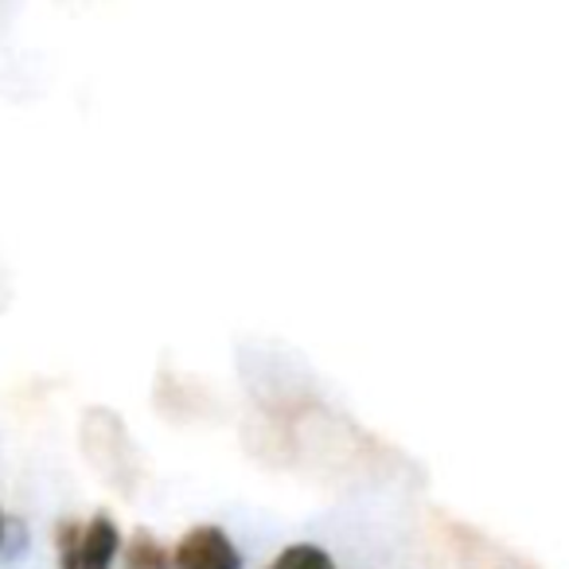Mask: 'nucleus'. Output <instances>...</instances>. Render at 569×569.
<instances>
[{"label": "nucleus", "instance_id": "obj_2", "mask_svg": "<svg viewBox=\"0 0 569 569\" xmlns=\"http://www.w3.org/2000/svg\"><path fill=\"white\" fill-rule=\"evenodd\" d=\"M121 553V530L106 511H98L79 530V569H113Z\"/></svg>", "mask_w": 569, "mask_h": 569}, {"label": "nucleus", "instance_id": "obj_5", "mask_svg": "<svg viewBox=\"0 0 569 569\" xmlns=\"http://www.w3.org/2000/svg\"><path fill=\"white\" fill-rule=\"evenodd\" d=\"M79 530H82V522H59V530H56L59 569H79Z\"/></svg>", "mask_w": 569, "mask_h": 569}, {"label": "nucleus", "instance_id": "obj_4", "mask_svg": "<svg viewBox=\"0 0 569 569\" xmlns=\"http://www.w3.org/2000/svg\"><path fill=\"white\" fill-rule=\"evenodd\" d=\"M269 569H336V561H332V553L320 550V546L293 542L269 561Z\"/></svg>", "mask_w": 569, "mask_h": 569}, {"label": "nucleus", "instance_id": "obj_3", "mask_svg": "<svg viewBox=\"0 0 569 569\" xmlns=\"http://www.w3.org/2000/svg\"><path fill=\"white\" fill-rule=\"evenodd\" d=\"M126 566L129 569H172V558H168V550L149 530H137L126 546Z\"/></svg>", "mask_w": 569, "mask_h": 569}, {"label": "nucleus", "instance_id": "obj_6", "mask_svg": "<svg viewBox=\"0 0 569 569\" xmlns=\"http://www.w3.org/2000/svg\"><path fill=\"white\" fill-rule=\"evenodd\" d=\"M4 530H9V519H4V511H0V546H4Z\"/></svg>", "mask_w": 569, "mask_h": 569}, {"label": "nucleus", "instance_id": "obj_1", "mask_svg": "<svg viewBox=\"0 0 569 569\" xmlns=\"http://www.w3.org/2000/svg\"><path fill=\"white\" fill-rule=\"evenodd\" d=\"M172 569H242V553L222 527H191L172 553Z\"/></svg>", "mask_w": 569, "mask_h": 569}]
</instances>
